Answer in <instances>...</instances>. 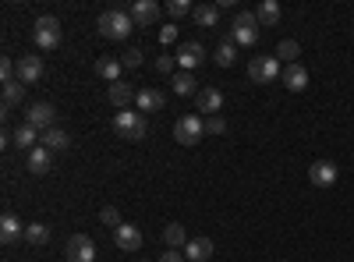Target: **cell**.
Instances as JSON below:
<instances>
[{
    "instance_id": "39",
    "label": "cell",
    "mask_w": 354,
    "mask_h": 262,
    "mask_svg": "<svg viewBox=\"0 0 354 262\" xmlns=\"http://www.w3.org/2000/svg\"><path fill=\"white\" fill-rule=\"evenodd\" d=\"M138 262H145V259H138Z\"/></svg>"
},
{
    "instance_id": "19",
    "label": "cell",
    "mask_w": 354,
    "mask_h": 262,
    "mask_svg": "<svg viewBox=\"0 0 354 262\" xmlns=\"http://www.w3.org/2000/svg\"><path fill=\"white\" fill-rule=\"evenodd\" d=\"M11 138H15L18 149H28V153H32V149H36V142H39V128H32L28 121H21V124L11 131Z\"/></svg>"
},
{
    "instance_id": "12",
    "label": "cell",
    "mask_w": 354,
    "mask_h": 262,
    "mask_svg": "<svg viewBox=\"0 0 354 262\" xmlns=\"http://www.w3.org/2000/svg\"><path fill=\"white\" fill-rule=\"evenodd\" d=\"M53 118H57V110L50 103H32V106H28V113H25V121L32 124V128H39V131H50L53 128Z\"/></svg>"
},
{
    "instance_id": "31",
    "label": "cell",
    "mask_w": 354,
    "mask_h": 262,
    "mask_svg": "<svg viewBox=\"0 0 354 262\" xmlns=\"http://www.w3.org/2000/svg\"><path fill=\"white\" fill-rule=\"evenodd\" d=\"M21 96H25V85L15 78V82H4V106L11 110V106H18L21 103Z\"/></svg>"
},
{
    "instance_id": "16",
    "label": "cell",
    "mask_w": 354,
    "mask_h": 262,
    "mask_svg": "<svg viewBox=\"0 0 354 262\" xmlns=\"http://www.w3.org/2000/svg\"><path fill=\"white\" fill-rule=\"evenodd\" d=\"M163 93H156V89H138V96H135V106H138V113H160L163 110Z\"/></svg>"
},
{
    "instance_id": "23",
    "label": "cell",
    "mask_w": 354,
    "mask_h": 262,
    "mask_svg": "<svg viewBox=\"0 0 354 262\" xmlns=\"http://www.w3.org/2000/svg\"><path fill=\"white\" fill-rule=\"evenodd\" d=\"M192 18H195V25H202V28H216V25H220V8H216V4H198V8L192 11Z\"/></svg>"
},
{
    "instance_id": "29",
    "label": "cell",
    "mask_w": 354,
    "mask_h": 262,
    "mask_svg": "<svg viewBox=\"0 0 354 262\" xmlns=\"http://www.w3.org/2000/svg\"><path fill=\"white\" fill-rule=\"evenodd\" d=\"M298 57H301V46H298V39H283V43L277 46V61L298 64Z\"/></svg>"
},
{
    "instance_id": "8",
    "label": "cell",
    "mask_w": 354,
    "mask_h": 262,
    "mask_svg": "<svg viewBox=\"0 0 354 262\" xmlns=\"http://www.w3.org/2000/svg\"><path fill=\"white\" fill-rule=\"evenodd\" d=\"M43 78V57H32V53H21L18 57V82L21 85H32Z\"/></svg>"
},
{
    "instance_id": "11",
    "label": "cell",
    "mask_w": 354,
    "mask_h": 262,
    "mask_svg": "<svg viewBox=\"0 0 354 262\" xmlns=\"http://www.w3.org/2000/svg\"><path fill=\"white\" fill-rule=\"evenodd\" d=\"M308 181H312L315 188H330V185L337 181V163H330V160H315V163L308 167Z\"/></svg>"
},
{
    "instance_id": "38",
    "label": "cell",
    "mask_w": 354,
    "mask_h": 262,
    "mask_svg": "<svg viewBox=\"0 0 354 262\" xmlns=\"http://www.w3.org/2000/svg\"><path fill=\"white\" fill-rule=\"evenodd\" d=\"M160 262H185V252H174V248H167V252L160 255Z\"/></svg>"
},
{
    "instance_id": "28",
    "label": "cell",
    "mask_w": 354,
    "mask_h": 262,
    "mask_svg": "<svg viewBox=\"0 0 354 262\" xmlns=\"http://www.w3.org/2000/svg\"><path fill=\"white\" fill-rule=\"evenodd\" d=\"M213 61L220 64V68H230L234 61H238V43H230V39H223L220 46H216V57Z\"/></svg>"
},
{
    "instance_id": "27",
    "label": "cell",
    "mask_w": 354,
    "mask_h": 262,
    "mask_svg": "<svg viewBox=\"0 0 354 262\" xmlns=\"http://www.w3.org/2000/svg\"><path fill=\"white\" fill-rule=\"evenodd\" d=\"M280 4H277V0H262V4H259V11H255V18H259V25H277L280 21Z\"/></svg>"
},
{
    "instance_id": "15",
    "label": "cell",
    "mask_w": 354,
    "mask_h": 262,
    "mask_svg": "<svg viewBox=\"0 0 354 262\" xmlns=\"http://www.w3.org/2000/svg\"><path fill=\"white\" fill-rule=\"evenodd\" d=\"M280 78H283V85H287L290 93H305V89H308V71H305L301 64H287Z\"/></svg>"
},
{
    "instance_id": "13",
    "label": "cell",
    "mask_w": 354,
    "mask_h": 262,
    "mask_svg": "<svg viewBox=\"0 0 354 262\" xmlns=\"http://www.w3.org/2000/svg\"><path fill=\"white\" fill-rule=\"evenodd\" d=\"M113 241H117V248H121V252H138L142 248V230L135 223H121V227L113 230Z\"/></svg>"
},
{
    "instance_id": "6",
    "label": "cell",
    "mask_w": 354,
    "mask_h": 262,
    "mask_svg": "<svg viewBox=\"0 0 354 262\" xmlns=\"http://www.w3.org/2000/svg\"><path fill=\"white\" fill-rule=\"evenodd\" d=\"M283 75V68H280V61H277V53L273 57H255V61L248 64V78L255 82V85H270V82H277Z\"/></svg>"
},
{
    "instance_id": "37",
    "label": "cell",
    "mask_w": 354,
    "mask_h": 262,
    "mask_svg": "<svg viewBox=\"0 0 354 262\" xmlns=\"http://www.w3.org/2000/svg\"><path fill=\"white\" fill-rule=\"evenodd\" d=\"M174 39H177V25H163V28H160V43L167 46V43H174Z\"/></svg>"
},
{
    "instance_id": "1",
    "label": "cell",
    "mask_w": 354,
    "mask_h": 262,
    "mask_svg": "<svg viewBox=\"0 0 354 262\" xmlns=\"http://www.w3.org/2000/svg\"><path fill=\"white\" fill-rule=\"evenodd\" d=\"M259 18L255 11H238L234 15V25H230V43H238V46H255L259 43Z\"/></svg>"
},
{
    "instance_id": "10",
    "label": "cell",
    "mask_w": 354,
    "mask_h": 262,
    "mask_svg": "<svg viewBox=\"0 0 354 262\" xmlns=\"http://www.w3.org/2000/svg\"><path fill=\"white\" fill-rule=\"evenodd\" d=\"M174 57H177V64H181L185 71H195V68L205 61V50H202V43L192 39V43H181V46H177Z\"/></svg>"
},
{
    "instance_id": "22",
    "label": "cell",
    "mask_w": 354,
    "mask_h": 262,
    "mask_svg": "<svg viewBox=\"0 0 354 262\" xmlns=\"http://www.w3.org/2000/svg\"><path fill=\"white\" fill-rule=\"evenodd\" d=\"M50 163H53V153L46 149V145H36V149L32 153H28V170H32V174H46L50 170Z\"/></svg>"
},
{
    "instance_id": "3",
    "label": "cell",
    "mask_w": 354,
    "mask_h": 262,
    "mask_svg": "<svg viewBox=\"0 0 354 262\" xmlns=\"http://www.w3.org/2000/svg\"><path fill=\"white\" fill-rule=\"evenodd\" d=\"M131 28H135V21H131L128 11H103V15H100V32H103L106 39H113V43L128 39Z\"/></svg>"
},
{
    "instance_id": "21",
    "label": "cell",
    "mask_w": 354,
    "mask_h": 262,
    "mask_svg": "<svg viewBox=\"0 0 354 262\" xmlns=\"http://www.w3.org/2000/svg\"><path fill=\"white\" fill-rule=\"evenodd\" d=\"M209 255H213V241L209 238H192L185 245V259H192V262H205Z\"/></svg>"
},
{
    "instance_id": "30",
    "label": "cell",
    "mask_w": 354,
    "mask_h": 262,
    "mask_svg": "<svg viewBox=\"0 0 354 262\" xmlns=\"http://www.w3.org/2000/svg\"><path fill=\"white\" fill-rule=\"evenodd\" d=\"M46 238H50V227H46V223H28V227H25V241H28V245L39 248V245H46Z\"/></svg>"
},
{
    "instance_id": "20",
    "label": "cell",
    "mask_w": 354,
    "mask_h": 262,
    "mask_svg": "<svg viewBox=\"0 0 354 262\" xmlns=\"http://www.w3.org/2000/svg\"><path fill=\"white\" fill-rule=\"evenodd\" d=\"M39 142L46 145L50 153H64L68 145H71V135H68L64 128H50V131H43V135H39Z\"/></svg>"
},
{
    "instance_id": "9",
    "label": "cell",
    "mask_w": 354,
    "mask_h": 262,
    "mask_svg": "<svg viewBox=\"0 0 354 262\" xmlns=\"http://www.w3.org/2000/svg\"><path fill=\"white\" fill-rule=\"evenodd\" d=\"M128 15H131L135 25H156L160 21V4L156 0H135V4L128 8Z\"/></svg>"
},
{
    "instance_id": "14",
    "label": "cell",
    "mask_w": 354,
    "mask_h": 262,
    "mask_svg": "<svg viewBox=\"0 0 354 262\" xmlns=\"http://www.w3.org/2000/svg\"><path fill=\"white\" fill-rule=\"evenodd\" d=\"M195 103H198V113L213 118V113H220V110H223V93H220V89H198Z\"/></svg>"
},
{
    "instance_id": "17",
    "label": "cell",
    "mask_w": 354,
    "mask_h": 262,
    "mask_svg": "<svg viewBox=\"0 0 354 262\" xmlns=\"http://www.w3.org/2000/svg\"><path fill=\"white\" fill-rule=\"evenodd\" d=\"M135 96H138V93L131 89L128 82H113L110 89H106V100H110V103H113L117 110H128V103H131Z\"/></svg>"
},
{
    "instance_id": "2",
    "label": "cell",
    "mask_w": 354,
    "mask_h": 262,
    "mask_svg": "<svg viewBox=\"0 0 354 262\" xmlns=\"http://www.w3.org/2000/svg\"><path fill=\"white\" fill-rule=\"evenodd\" d=\"M113 131L121 135L124 142H142L145 138V113H135L131 106L128 110H117L113 113Z\"/></svg>"
},
{
    "instance_id": "18",
    "label": "cell",
    "mask_w": 354,
    "mask_h": 262,
    "mask_svg": "<svg viewBox=\"0 0 354 262\" xmlns=\"http://www.w3.org/2000/svg\"><path fill=\"white\" fill-rule=\"evenodd\" d=\"M21 234H25V227H21V220H18L15 213H4V216H0V241H4V245H15Z\"/></svg>"
},
{
    "instance_id": "35",
    "label": "cell",
    "mask_w": 354,
    "mask_h": 262,
    "mask_svg": "<svg viewBox=\"0 0 354 262\" xmlns=\"http://www.w3.org/2000/svg\"><path fill=\"white\" fill-rule=\"evenodd\" d=\"M121 64H124V68H138V64H142V50H138V46L124 50V53H121Z\"/></svg>"
},
{
    "instance_id": "33",
    "label": "cell",
    "mask_w": 354,
    "mask_h": 262,
    "mask_svg": "<svg viewBox=\"0 0 354 262\" xmlns=\"http://www.w3.org/2000/svg\"><path fill=\"white\" fill-rule=\"evenodd\" d=\"M100 220H103V227H113V230H117V227H121V223H124V220H121V213H117L113 206H103V213H100Z\"/></svg>"
},
{
    "instance_id": "34",
    "label": "cell",
    "mask_w": 354,
    "mask_h": 262,
    "mask_svg": "<svg viewBox=\"0 0 354 262\" xmlns=\"http://www.w3.org/2000/svg\"><path fill=\"white\" fill-rule=\"evenodd\" d=\"M227 131V121L220 118V113H213V118H205V135H223Z\"/></svg>"
},
{
    "instance_id": "4",
    "label": "cell",
    "mask_w": 354,
    "mask_h": 262,
    "mask_svg": "<svg viewBox=\"0 0 354 262\" xmlns=\"http://www.w3.org/2000/svg\"><path fill=\"white\" fill-rule=\"evenodd\" d=\"M61 21H57L53 15H43V18H36V25H32V39H36V46L39 50H57L61 46Z\"/></svg>"
},
{
    "instance_id": "7",
    "label": "cell",
    "mask_w": 354,
    "mask_h": 262,
    "mask_svg": "<svg viewBox=\"0 0 354 262\" xmlns=\"http://www.w3.org/2000/svg\"><path fill=\"white\" fill-rule=\"evenodd\" d=\"M64 255H68V262H93L96 259V245H93L88 234H71Z\"/></svg>"
},
{
    "instance_id": "36",
    "label": "cell",
    "mask_w": 354,
    "mask_h": 262,
    "mask_svg": "<svg viewBox=\"0 0 354 262\" xmlns=\"http://www.w3.org/2000/svg\"><path fill=\"white\" fill-rule=\"evenodd\" d=\"M174 61H177V57H167V53L156 57V71H160V75H170V71H174Z\"/></svg>"
},
{
    "instance_id": "32",
    "label": "cell",
    "mask_w": 354,
    "mask_h": 262,
    "mask_svg": "<svg viewBox=\"0 0 354 262\" xmlns=\"http://www.w3.org/2000/svg\"><path fill=\"white\" fill-rule=\"evenodd\" d=\"M163 8H167V15H170V18H185V15H192V11H195V8L188 4V0H167Z\"/></svg>"
},
{
    "instance_id": "25",
    "label": "cell",
    "mask_w": 354,
    "mask_h": 262,
    "mask_svg": "<svg viewBox=\"0 0 354 262\" xmlns=\"http://www.w3.org/2000/svg\"><path fill=\"white\" fill-rule=\"evenodd\" d=\"M188 241H192V238L185 234V227H181V223H167V227H163V245H167V248L177 252V248H185Z\"/></svg>"
},
{
    "instance_id": "24",
    "label": "cell",
    "mask_w": 354,
    "mask_h": 262,
    "mask_svg": "<svg viewBox=\"0 0 354 262\" xmlns=\"http://www.w3.org/2000/svg\"><path fill=\"white\" fill-rule=\"evenodd\" d=\"M121 68H124V64L113 61V57H100V61H96V75H100L103 82H110V85L121 82Z\"/></svg>"
},
{
    "instance_id": "5",
    "label": "cell",
    "mask_w": 354,
    "mask_h": 262,
    "mask_svg": "<svg viewBox=\"0 0 354 262\" xmlns=\"http://www.w3.org/2000/svg\"><path fill=\"white\" fill-rule=\"evenodd\" d=\"M202 135H205V118H202V113H185V118H177V124H174V142L195 145V142H202Z\"/></svg>"
},
{
    "instance_id": "26",
    "label": "cell",
    "mask_w": 354,
    "mask_h": 262,
    "mask_svg": "<svg viewBox=\"0 0 354 262\" xmlns=\"http://www.w3.org/2000/svg\"><path fill=\"white\" fill-rule=\"evenodd\" d=\"M170 85H174V93H177V96H192V93L198 96V89H195L198 82H195V75H192V71H177Z\"/></svg>"
}]
</instances>
